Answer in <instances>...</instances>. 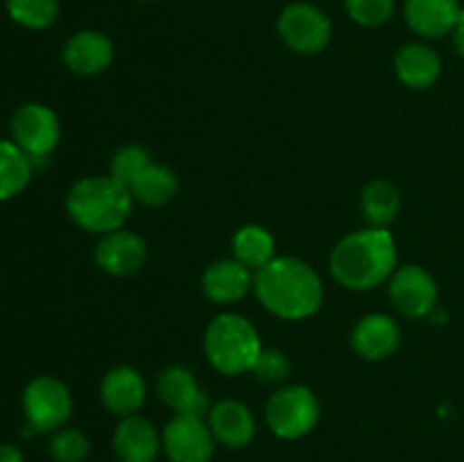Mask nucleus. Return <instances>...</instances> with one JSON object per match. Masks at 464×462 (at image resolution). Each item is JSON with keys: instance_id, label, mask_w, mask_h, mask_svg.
I'll return each mask as SVG.
<instances>
[{"instance_id": "f257e3e1", "label": "nucleus", "mask_w": 464, "mask_h": 462, "mask_svg": "<svg viewBox=\"0 0 464 462\" xmlns=\"http://www.w3.org/2000/svg\"><path fill=\"white\" fill-rule=\"evenodd\" d=\"M254 290L263 306L284 320H304L317 313L324 288L308 263L299 258H272L256 270Z\"/></svg>"}, {"instance_id": "f03ea898", "label": "nucleus", "mask_w": 464, "mask_h": 462, "mask_svg": "<svg viewBox=\"0 0 464 462\" xmlns=\"http://www.w3.org/2000/svg\"><path fill=\"white\" fill-rule=\"evenodd\" d=\"M397 265V247L388 229L353 231L335 245L331 272L352 290H370L383 284Z\"/></svg>"}, {"instance_id": "7ed1b4c3", "label": "nucleus", "mask_w": 464, "mask_h": 462, "mask_svg": "<svg viewBox=\"0 0 464 462\" xmlns=\"http://www.w3.org/2000/svg\"><path fill=\"white\" fill-rule=\"evenodd\" d=\"M131 202L130 188L113 177H86L68 190L66 208L82 229L109 234L125 225Z\"/></svg>"}, {"instance_id": "20e7f679", "label": "nucleus", "mask_w": 464, "mask_h": 462, "mask_svg": "<svg viewBox=\"0 0 464 462\" xmlns=\"http://www.w3.org/2000/svg\"><path fill=\"white\" fill-rule=\"evenodd\" d=\"M204 349L218 371L236 376L254 370V362L261 353V340L252 322L234 313H225L208 324Z\"/></svg>"}, {"instance_id": "39448f33", "label": "nucleus", "mask_w": 464, "mask_h": 462, "mask_svg": "<svg viewBox=\"0 0 464 462\" xmlns=\"http://www.w3.org/2000/svg\"><path fill=\"white\" fill-rule=\"evenodd\" d=\"M320 419V403L304 385L279 390L267 401V424L284 439H297L311 433Z\"/></svg>"}, {"instance_id": "423d86ee", "label": "nucleus", "mask_w": 464, "mask_h": 462, "mask_svg": "<svg viewBox=\"0 0 464 462\" xmlns=\"http://www.w3.org/2000/svg\"><path fill=\"white\" fill-rule=\"evenodd\" d=\"M23 408H25L27 424L45 433L66 424L72 410V399L62 380L53 376H39L25 388Z\"/></svg>"}, {"instance_id": "0eeeda50", "label": "nucleus", "mask_w": 464, "mask_h": 462, "mask_svg": "<svg viewBox=\"0 0 464 462\" xmlns=\"http://www.w3.org/2000/svg\"><path fill=\"white\" fill-rule=\"evenodd\" d=\"M14 143L34 161L53 152L59 143V120L53 109L44 104H25L12 118Z\"/></svg>"}, {"instance_id": "6e6552de", "label": "nucleus", "mask_w": 464, "mask_h": 462, "mask_svg": "<svg viewBox=\"0 0 464 462\" xmlns=\"http://www.w3.org/2000/svg\"><path fill=\"white\" fill-rule=\"evenodd\" d=\"M279 34L295 53L315 54L331 39V23L313 5H290L279 18Z\"/></svg>"}, {"instance_id": "1a4fd4ad", "label": "nucleus", "mask_w": 464, "mask_h": 462, "mask_svg": "<svg viewBox=\"0 0 464 462\" xmlns=\"http://www.w3.org/2000/svg\"><path fill=\"white\" fill-rule=\"evenodd\" d=\"M163 448L170 462H208L213 456V433L202 417L177 415L163 430Z\"/></svg>"}, {"instance_id": "9d476101", "label": "nucleus", "mask_w": 464, "mask_h": 462, "mask_svg": "<svg viewBox=\"0 0 464 462\" xmlns=\"http://www.w3.org/2000/svg\"><path fill=\"white\" fill-rule=\"evenodd\" d=\"M390 299L401 315L424 317L433 313L438 302V285L424 267L406 265L394 272L390 281Z\"/></svg>"}, {"instance_id": "9b49d317", "label": "nucleus", "mask_w": 464, "mask_h": 462, "mask_svg": "<svg viewBox=\"0 0 464 462\" xmlns=\"http://www.w3.org/2000/svg\"><path fill=\"white\" fill-rule=\"evenodd\" d=\"M148 247L140 236L131 231H109L95 247V261L104 272L116 276L134 274L143 267Z\"/></svg>"}, {"instance_id": "f8f14e48", "label": "nucleus", "mask_w": 464, "mask_h": 462, "mask_svg": "<svg viewBox=\"0 0 464 462\" xmlns=\"http://www.w3.org/2000/svg\"><path fill=\"white\" fill-rule=\"evenodd\" d=\"M159 397L177 412V415L202 417L208 410V399L195 383L193 374L186 367H168L159 376Z\"/></svg>"}, {"instance_id": "ddd939ff", "label": "nucleus", "mask_w": 464, "mask_h": 462, "mask_svg": "<svg viewBox=\"0 0 464 462\" xmlns=\"http://www.w3.org/2000/svg\"><path fill=\"white\" fill-rule=\"evenodd\" d=\"M399 326L397 322L383 313H372L365 315L356 324L352 335L353 349L367 361H383L399 347Z\"/></svg>"}, {"instance_id": "4468645a", "label": "nucleus", "mask_w": 464, "mask_h": 462, "mask_svg": "<svg viewBox=\"0 0 464 462\" xmlns=\"http://www.w3.org/2000/svg\"><path fill=\"white\" fill-rule=\"evenodd\" d=\"M460 14L458 0H406L408 25L429 39H438L456 30Z\"/></svg>"}, {"instance_id": "2eb2a0df", "label": "nucleus", "mask_w": 464, "mask_h": 462, "mask_svg": "<svg viewBox=\"0 0 464 462\" xmlns=\"http://www.w3.org/2000/svg\"><path fill=\"white\" fill-rule=\"evenodd\" d=\"M100 397L113 415H134L145 401L143 376L131 367H116L104 376L100 385Z\"/></svg>"}, {"instance_id": "dca6fc26", "label": "nucleus", "mask_w": 464, "mask_h": 462, "mask_svg": "<svg viewBox=\"0 0 464 462\" xmlns=\"http://www.w3.org/2000/svg\"><path fill=\"white\" fill-rule=\"evenodd\" d=\"M208 428L220 444L229 448H240L252 442L254 438L252 412L247 410L245 403L227 399L208 410Z\"/></svg>"}, {"instance_id": "f3484780", "label": "nucleus", "mask_w": 464, "mask_h": 462, "mask_svg": "<svg viewBox=\"0 0 464 462\" xmlns=\"http://www.w3.org/2000/svg\"><path fill=\"white\" fill-rule=\"evenodd\" d=\"M113 448L122 462H154L159 456L157 428L143 417H125L113 435Z\"/></svg>"}, {"instance_id": "a211bd4d", "label": "nucleus", "mask_w": 464, "mask_h": 462, "mask_svg": "<svg viewBox=\"0 0 464 462\" xmlns=\"http://www.w3.org/2000/svg\"><path fill=\"white\" fill-rule=\"evenodd\" d=\"M113 45L100 32H80L63 48V62L77 75H95L111 63Z\"/></svg>"}, {"instance_id": "6ab92c4d", "label": "nucleus", "mask_w": 464, "mask_h": 462, "mask_svg": "<svg viewBox=\"0 0 464 462\" xmlns=\"http://www.w3.org/2000/svg\"><path fill=\"white\" fill-rule=\"evenodd\" d=\"M249 284H252L249 267H245L236 258H231V261H218L213 265H208L202 279L204 293L216 303L238 302L249 290Z\"/></svg>"}, {"instance_id": "aec40b11", "label": "nucleus", "mask_w": 464, "mask_h": 462, "mask_svg": "<svg viewBox=\"0 0 464 462\" xmlns=\"http://www.w3.org/2000/svg\"><path fill=\"white\" fill-rule=\"evenodd\" d=\"M442 71L438 53L429 45L411 43L397 54V75L412 89H426L433 84Z\"/></svg>"}, {"instance_id": "412c9836", "label": "nucleus", "mask_w": 464, "mask_h": 462, "mask_svg": "<svg viewBox=\"0 0 464 462\" xmlns=\"http://www.w3.org/2000/svg\"><path fill=\"white\" fill-rule=\"evenodd\" d=\"M127 188H130L131 197L139 199L140 204L163 207V204H168L175 197L177 188H179V181H177L175 172L168 166L148 163Z\"/></svg>"}, {"instance_id": "4be33fe9", "label": "nucleus", "mask_w": 464, "mask_h": 462, "mask_svg": "<svg viewBox=\"0 0 464 462\" xmlns=\"http://www.w3.org/2000/svg\"><path fill=\"white\" fill-rule=\"evenodd\" d=\"M32 177V159L16 143L0 140V202L21 193Z\"/></svg>"}, {"instance_id": "5701e85b", "label": "nucleus", "mask_w": 464, "mask_h": 462, "mask_svg": "<svg viewBox=\"0 0 464 462\" xmlns=\"http://www.w3.org/2000/svg\"><path fill=\"white\" fill-rule=\"evenodd\" d=\"M399 207H401V197H399L397 186L390 181H370L362 190V213L372 226L385 229L397 217Z\"/></svg>"}, {"instance_id": "b1692460", "label": "nucleus", "mask_w": 464, "mask_h": 462, "mask_svg": "<svg viewBox=\"0 0 464 462\" xmlns=\"http://www.w3.org/2000/svg\"><path fill=\"white\" fill-rule=\"evenodd\" d=\"M234 254L245 267L261 270L275 258V238L263 226L247 225L234 236Z\"/></svg>"}, {"instance_id": "393cba45", "label": "nucleus", "mask_w": 464, "mask_h": 462, "mask_svg": "<svg viewBox=\"0 0 464 462\" xmlns=\"http://www.w3.org/2000/svg\"><path fill=\"white\" fill-rule=\"evenodd\" d=\"M7 9L16 23L32 30H41L54 23L59 3L57 0H7Z\"/></svg>"}, {"instance_id": "a878e982", "label": "nucleus", "mask_w": 464, "mask_h": 462, "mask_svg": "<svg viewBox=\"0 0 464 462\" xmlns=\"http://www.w3.org/2000/svg\"><path fill=\"white\" fill-rule=\"evenodd\" d=\"M50 456L57 462H82L89 456V439L75 428L59 430L50 439Z\"/></svg>"}, {"instance_id": "bb28decb", "label": "nucleus", "mask_w": 464, "mask_h": 462, "mask_svg": "<svg viewBox=\"0 0 464 462\" xmlns=\"http://www.w3.org/2000/svg\"><path fill=\"white\" fill-rule=\"evenodd\" d=\"M148 163H152L148 149L139 148V145H130V148L118 149L116 157L111 161V177L121 184L130 186L136 179L140 170H143Z\"/></svg>"}, {"instance_id": "cd10ccee", "label": "nucleus", "mask_w": 464, "mask_h": 462, "mask_svg": "<svg viewBox=\"0 0 464 462\" xmlns=\"http://www.w3.org/2000/svg\"><path fill=\"white\" fill-rule=\"evenodd\" d=\"M349 16L361 25H381L394 12V0H344Z\"/></svg>"}, {"instance_id": "c85d7f7f", "label": "nucleus", "mask_w": 464, "mask_h": 462, "mask_svg": "<svg viewBox=\"0 0 464 462\" xmlns=\"http://www.w3.org/2000/svg\"><path fill=\"white\" fill-rule=\"evenodd\" d=\"M252 371L258 379L266 380V383H279V380L288 376L290 362L285 353H281L279 349H261Z\"/></svg>"}, {"instance_id": "c756f323", "label": "nucleus", "mask_w": 464, "mask_h": 462, "mask_svg": "<svg viewBox=\"0 0 464 462\" xmlns=\"http://www.w3.org/2000/svg\"><path fill=\"white\" fill-rule=\"evenodd\" d=\"M0 462H25V457L12 444H0Z\"/></svg>"}, {"instance_id": "7c9ffc66", "label": "nucleus", "mask_w": 464, "mask_h": 462, "mask_svg": "<svg viewBox=\"0 0 464 462\" xmlns=\"http://www.w3.org/2000/svg\"><path fill=\"white\" fill-rule=\"evenodd\" d=\"M453 41H456L458 53H460L464 57V12L460 14V21H458L456 30H453Z\"/></svg>"}, {"instance_id": "2f4dec72", "label": "nucleus", "mask_w": 464, "mask_h": 462, "mask_svg": "<svg viewBox=\"0 0 464 462\" xmlns=\"http://www.w3.org/2000/svg\"><path fill=\"white\" fill-rule=\"evenodd\" d=\"M121 462H122V460H121Z\"/></svg>"}]
</instances>
